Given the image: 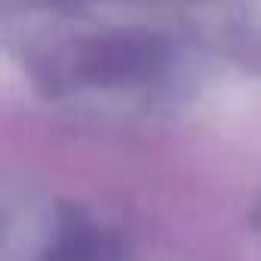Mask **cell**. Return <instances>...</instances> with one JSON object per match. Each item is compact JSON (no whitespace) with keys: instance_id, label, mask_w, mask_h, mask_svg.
Listing matches in <instances>:
<instances>
[{"instance_id":"obj_2","label":"cell","mask_w":261,"mask_h":261,"mask_svg":"<svg viewBox=\"0 0 261 261\" xmlns=\"http://www.w3.org/2000/svg\"><path fill=\"white\" fill-rule=\"evenodd\" d=\"M80 65H83V77L101 86L136 83L157 71L160 46L154 40H139V37H114L95 43Z\"/></svg>"},{"instance_id":"obj_1","label":"cell","mask_w":261,"mask_h":261,"mask_svg":"<svg viewBox=\"0 0 261 261\" xmlns=\"http://www.w3.org/2000/svg\"><path fill=\"white\" fill-rule=\"evenodd\" d=\"M34 261H123V243L89 212L62 206L53 215Z\"/></svg>"}]
</instances>
